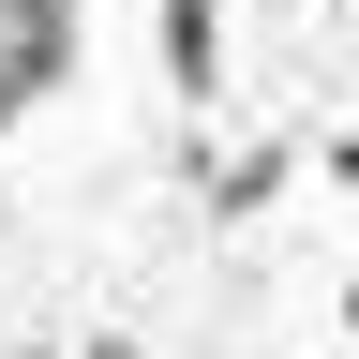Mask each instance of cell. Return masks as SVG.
Here are the masks:
<instances>
[{"mask_svg": "<svg viewBox=\"0 0 359 359\" xmlns=\"http://www.w3.org/2000/svg\"><path fill=\"white\" fill-rule=\"evenodd\" d=\"M165 75H180V90H210V75H224V45H210V0H165Z\"/></svg>", "mask_w": 359, "mask_h": 359, "instance_id": "1", "label": "cell"}]
</instances>
